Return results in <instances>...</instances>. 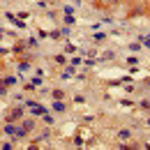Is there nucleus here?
I'll return each instance as SVG.
<instances>
[{"mask_svg": "<svg viewBox=\"0 0 150 150\" xmlns=\"http://www.w3.org/2000/svg\"><path fill=\"white\" fill-rule=\"evenodd\" d=\"M109 2H118V0H109Z\"/></svg>", "mask_w": 150, "mask_h": 150, "instance_id": "obj_1", "label": "nucleus"}]
</instances>
